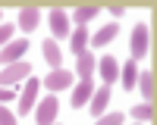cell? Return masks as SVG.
<instances>
[{"mask_svg": "<svg viewBox=\"0 0 157 125\" xmlns=\"http://www.w3.org/2000/svg\"><path fill=\"white\" fill-rule=\"evenodd\" d=\"M29 75H32V66L25 59H19V62H13V66H3V72H0V84L10 88V84L22 81V78H29Z\"/></svg>", "mask_w": 157, "mask_h": 125, "instance_id": "cell-1", "label": "cell"}, {"mask_svg": "<svg viewBox=\"0 0 157 125\" xmlns=\"http://www.w3.org/2000/svg\"><path fill=\"white\" fill-rule=\"evenodd\" d=\"M151 50V34H148V25L145 22H138L135 28H132V56H145Z\"/></svg>", "mask_w": 157, "mask_h": 125, "instance_id": "cell-2", "label": "cell"}, {"mask_svg": "<svg viewBox=\"0 0 157 125\" xmlns=\"http://www.w3.org/2000/svg\"><path fill=\"white\" fill-rule=\"evenodd\" d=\"M25 50H29L25 41H10L6 47H0V66H13V62H19L25 56Z\"/></svg>", "mask_w": 157, "mask_h": 125, "instance_id": "cell-3", "label": "cell"}, {"mask_svg": "<svg viewBox=\"0 0 157 125\" xmlns=\"http://www.w3.org/2000/svg\"><path fill=\"white\" fill-rule=\"evenodd\" d=\"M72 75H75V72H66V69H54V72H50L47 78H44V88H47L50 94H54V91H63V88H69V84H72Z\"/></svg>", "mask_w": 157, "mask_h": 125, "instance_id": "cell-4", "label": "cell"}, {"mask_svg": "<svg viewBox=\"0 0 157 125\" xmlns=\"http://www.w3.org/2000/svg\"><path fill=\"white\" fill-rule=\"evenodd\" d=\"M57 109H60V100H54V97L41 100V106H38V112H35L38 125H54V119H57Z\"/></svg>", "mask_w": 157, "mask_h": 125, "instance_id": "cell-5", "label": "cell"}, {"mask_svg": "<svg viewBox=\"0 0 157 125\" xmlns=\"http://www.w3.org/2000/svg\"><path fill=\"white\" fill-rule=\"evenodd\" d=\"M35 100H38V81L29 78V84H25V91L19 97V116H29V112L35 109Z\"/></svg>", "mask_w": 157, "mask_h": 125, "instance_id": "cell-6", "label": "cell"}, {"mask_svg": "<svg viewBox=\"0 0 157 125\" xmlns=\"http://www.w3.org/2000/svg\"><path fill=\"white\" fill-rule=\"evenodd\" d=\"M107 103H110V84H104V88H98V91L91 94V116L101 119V112H104Z\"/></svg>", "mask_w": 157, "mask_h": 125, "instance_id": "cell-7", "label": "cell"}, {"mask_svg": "<svg viewBox=\"0 0 157 125\" xmlns=\"http://www.w3.org/2000/svg\"><path fill=\"white\" fill-rule=\"evenodd\" d=\"M50 31H54V38H66L69 34V19L63 9H54L50 12Z\"/></svg>", "mask_w": 157, "mask_h": 125, "instance_id": "cell-8", "label": "cell"}, {"mask_svg": "<svg viewBox=\"0 0 157 125\" xmlns=\"http://www.w3.org/2000/svg\"><path fill=\"white\" fill-rule=\"evenodd\" d=\"M91 94H94V84H91V78H82V81H78V88H75V94H72V106H75V109L85 106L88 100H91Z\"/></svg>", "mask_w": 157, "mask_h": 125, "instance_id": "cell-9", "label": "cell"}, {"mask_svg": "<svg viewBox=\"0 0 157 125\" xmlns=\"http://www.w3.org/2000/svg\"><path fill=\"white\" fill-rule=\"evenodd\" d=\"M101 78H104V84H110V81L120 78V62H116L113 56H104L101 59Z\"/></svg>", "mask_w": 157, "mask_h": 125, "instance_id": "cell-10", "label": "cell"}, {"mask_svg": "<svg viewBox=\"0 0 157 125\" xmlns=\"http://www.w3.org/2000/svg\"><path fill=\"white\" fill-rule=\"evenodd\" d=\"M116 34H120V25H104V28H98V34L91 38L88 44H91V47H104V44H110Z\"/></svg>", "mask_w": 157, "mask_h": 125, "instance_id": "cell-11", "label": "cell"}, {"mask_svg": "<svg viewBox=\"0 0 157 125\" xmlns=\"http://www.w3.org/2000/svg\"><path fill=\"white\" fill-rule=\"evenodd\" d=\"M38 22H41V12H38L35 6H25V9L19 12V28H22V31L38 28Z\"/></svg>", "mask_w": 157, "mask_h": 125, "instance_id": "cell-12", "label": "cell"}, {"mask_svg": "<svg viewBox=\"0 0 157 125\" xmlns=\"http://www.w3.org/2000/svg\"><path fill=\"white\" fill-rule=\"evenodd\" d=\"M41 50H44V59L50 62V66H54V69H60V59H63V53H60L57 41H50V38H47V41L41 44Z\"/></svg>", "mask_w": 157, "mask_h": 125, "instance_id": "cell-13", "label": "cell"}, {"mask_svg": "<svg viewBox=\"0 0 157 125\" xmlns=\"http://www.w3.org/2000/svg\"><path fill=\"white\" fill-rule=\"evenodd\" d=\"M85 50H88V31H85V25H75V34H72V53L82 56Z\"/></svg>", "mask_w": 157, "mask_h": 125, "instance_id": "cell-14", "label": "cell"}, {"mask_svg": "<svg viewBox=\"0 0 157 125\" xmlns=\"http://www.w3.org/2000/svg\"><path fill=\"white\" fill-rule=\"evenodd\" d=\"M94 66H98V59H94V56H91L88 50H85V53L78 56V78H91V72H94Z\"/></svg>", "mask_w": 157, "mask_h": 125, "instance_id": "cell-15", "label": "cell"}, {"mask_svg": "<svg viewBox=\"0 0 157 125\" xmlns=\"http://www.w3.org/2000/svg\"><path fill=\"white\" fill-rule=\"evenodd\" d=\"M138 84H141V97L154 100V75L151 72H138Z\"/></svg>", "mask_w": 157, "mask_h": 125, "instance_id": "cell-16", "label": "cell"}, {"mask_svg": "<svg viewBox=\"0 0 157 125\" xmlns=\"http://www.w3.org/2000/svg\"><path fill=\"white\" fill-rule=\"evenodd\" d=\"M120 75H123V84H126V91H129V88H132V84L138 81V66H135V59H129V62H126V69H123Z\"/></svg>", "mask_w": 157, "mask_h": 125, "instance_id": "cell-17", "label": "cell"}, {"mask_svg": "<svg viewBox=\"0 0 157 125\" xmlns=\"http://www.w3.org/2000/svg\"><path fill=\"white\" fill-rule=\"evenodd\" d=\"M132 119H138V122L154 119V103H138V106L132 109Z\"/></svg>", "mask_w": 157, "mask_h": 125, "instance_id": "cell-18", "label": "cell"}, {"mask_svg": "<svg viewBox=\"0 0 157 125\" xmlns=\"http://www.w3.org/2000/svg\"><path fill=\"white\" fill-rule=\"evenodd\" d=\"M98 16V6H82V9H75V25H85Z\"/></svg>", "mask_w": 157, "mask_h": 125, "instance_id": "cell-19", "label": "cell"}, {"mask_svg": "<svg viewBox=\"0 0 157 125\" xmlns=\"http://www.w3.org/2000/svg\"><path fill=\"white\" fill-rule=\"evenodd\" d=\"M98 125H123V112H110V116L98 119Z\"/></svg>", "mask_w": 157, "mask_h": 125, "instance_id": "cell-20", "label": "cell"}, {"mask_svg": "<svg viewBox=\"0 0 157 125\" xmlns=\"http://www.w3.org/2000/svg\"><path fill=\"white\" fill-rule=\"evenodd\" d=\"M13 38V25H0V47H6Z\"/></svg>", "mask_w": 157, "mask_h": 125, "instance_id": "cell-21", "label": "cell"}, {"mask_svg": "<svg viewBox=\"0 0 157 125\" xmlns=\"http://www.w3.org/2000/svg\"><path fill=\"white\" fill-rule=\"evenodd\" d=\"M0 125H16V116H13L6 106H0Z\"/></svg>", "mask_w": 157, "mask_h": 125, "instance_id": "cell-22", "label": "cell"}, {"mask_svg": "<svg viewBox=\"0 0 157 125\" xmlns=\"http://www.w3.org/2000/svg\"><path fill=\"white\" fill-rule=\"evenodd\" d=\"M3 100H16V94H13L10 88H0V106H3Z\"/></svg>", "mask_w": 157, "mask_h": 125, "instance_id": "cell-23", "label": "cell"}]
</instances>
